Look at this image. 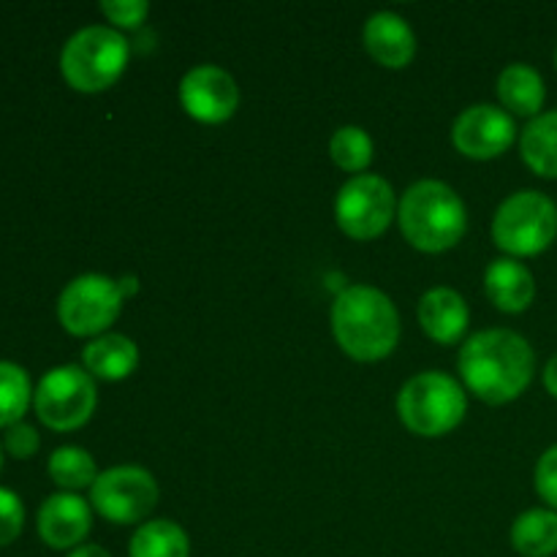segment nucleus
<instances>
[{
    "label": "nucleus",
    "instance_id": "nucleus-32",
    "mask_svg": "<svg viewBox=\"0 0 557 557\" xmlns=\"http://www.w3.org/2000/svg\"><path fill=\"white\" fill-rule=\"evenodd\" d=\"M555 65H557V49H555Z\"/></svg>",
    "mask_w": 557,
    "mask_h": 557
},
{
    "label": "nucleus",
    "instance_id": "nucleus-12",
    "mask_svg": "<svg viewBox=\"0 0 557 557\" xmlns=\"http://www.w3.org/2000/svg\"><path fill=\"white\" fill-rule=\"evenodd\" d=\"M180 103L199 123H223L239 107V87L221 65H196L180 82Z\"/></svg>",
    "mask_w": 557,
    "mask_h": 557
},
{
    "label": "nucleus",
    "instance_id": "nucleus-30",
    "mask_svg": "<svg viewBox=\"0 0 557 557\" xmlns=\"http://www.w3.org/2000/svg\"><path fill=\"white\" fill-rule=\"evenodd\" d=\"M69 557H112V555H109L103 547H98V544H82V547H76Z\"/></svg>",
    "mask_w": 557,
    "mask_h": 557
},
{
    "label": "nucleus",
    "instance_id": "nucleus-11",
    "mask_svg": "<svg viewBox=\"0 0 557 557\" xmlns=\"http://www.w3.org/2000/svg\"><path fill=\"white\" fill-rule=\"evenodd\" d=\"M515 117L493 103H473V107L462 109L460 117L451 125V141L457 150L476 161L504 156L515 145Z\"/></svg>",
    "mask_w": 557,
    "mask_h": 557
},
{
    "label": "nucleus",
    "instance_id": "nucleus-26",
    "mask_svg": "<svg viewBox=\"0 0 557 557\" xmlns=\"http://www.w3.org/2000/svg\"><path fill=\"white\" fill-rule=\"evenodd\" d=\"M536 493L544 504L557 511V444L549 446L536 462Z\"/></svg>",
    "mask_w": 557,
    "mask_h": 557
},
{
    "label": "nucleus",
    "instance_id": "nucleus-17",
    "mask_svg": "<svg viewBox=\"0 0 557 557\" xmlns=\"http://www.w3.org/2000/svg\"><path fill=\"white\" fill-rule=\"evenodd\" d=\"M82 362H85L87 373L96 375V379L123 381L139 364V348L131 337L107 332V335L87 343L85 351H82Z\"/></svg>",
    "mask_w": 557,
    "mask_h": 557
},
{
    "label": "nucleus",
    "instance_id": "nucleus-2",
    "mask_svg": "<svg viewBox=\"0 0 557 557\" xmlns=\"http://www.w3.org/2000/svg\"><path fill=\"white\" fill-rule=\"evenodd\" d=\"M332 332L343 351L357 362H379L400 341V315L395 302L373 286H348L332 305Z\"/></svg>",
    "mask_w": 557,
    "mask_h": 557
},
{
    "label": "nucleus",
    "instance_id": "nucleus-5",
    "mask_svg": "<svg viewBox=\"0 0 557 557\" xmlns=\"http://www.w3.org/2000/svg\"><path fill=\"white\" fill-rule=\"evenodd\" d=\"M468 411V397L451 375L428 370L403 384L397 413L413 435L438 438L451 433Z\"/></svg>",
    "mask_w": 557,
    "mask_h": 557
},
{
    "label": "nucleus",
    "instance_id": "nucleus-28",
    "mask_svg": "<svg viewBox=\"0 0 557 557\" xmlns=\"http://www.w3.org/2000/svg\"><path fill=\"white\" fill-rule=\"evenodd\" d=\"M5 449H9L11 457L16 460H27L38 451V433L33 424L16 422L11 424L9 433H5Z\"/></svg>",
    "mask_w": 557,
    "mask_h": 557
},
{
    "label": "nucleus",
    "instance_id": "nucleus-25",
    "mask_svg": "<svg viewBox=\"0 0 557 557\" xmlns=\"http://www.w3.org/2000/svg\"><path fill=\"white\" fill-rule=\"evenodd\" d=\"M25 525V506L20 495L9 487H0V547L14 542Z\"/></svg>",
    "mask_w": 557,
    "mask_h": 557
},
{
    "label": "nucleus",
    "instance_id": "nucleus-15",
    "mask_svg": "<svg viewBox=\"0 0 557 557\" xmlns=\"http://www.w3.org/2000/svg\"><path fill=\"white\" fill-rule=\"evenodd\" d=\"M468 321H471L468 305L462 294H457L455 288H430L419 299V324H422L424 335L444 343V346H451V343H457L466 335Z\"/></svg>",
    "mask_w": 557,
    "mask_h": 557
},
{
    "label": "nucleus",
    "instance_id": "nucleus-29",
    "mask_svg": "<svg viewBox=\"0 0 557 557\" xmlns=\"http://www.w3.org/2000/svg\"><path fill=\"white\" fill-rule=\"evenodd\" d=\"M544 386H547L549 395L557 397V354L549 359L547 368H544Z\"/></svg>",
    "mask_w": 557,
    "mask_h": 557
},
{
    "label": "nucleus",
    "instance_id": "nucleus-1",
    "mask_svg": "<svg viewBox=\"0 0 557 557\" xmlns=\"http://www.w3.org/2000/svg\"><path fill=\"white\" fill-rule=\"evenodd\" d=\"M457 368L479 400L504 406L517 400L531 386L536 357L531 343L520 332L484 330L468 337Z\"/></svg>",
    "mask_w": 557,
    "mask_h": 557
},
{
    "label": "nucleus",
    "instance_id": "nucleus-20",
    "mask_svg": "<svg viewBox=\"0 0 557 557\" xmlns=\"http://www.w3.org/2000/svg\"><path fill=\"white\" fill-rule=\"evenodd\" d=\"M511 547L522 557L557 555V511L531 509L511 525Z\"/></svg>",
    "mask_w": 557,
    "mask_h": 557
},
{
    "label": "nucleus",
    "instance_id": "nucleus-4",
    "mask_svg": "<svg viewBox=\"0 0 557 557\" xmlns=\"http://www.w3.org/2000/svg\"><path fill=\"white\" fill-rule=\"evenodd\" d=\"M128 65V41L120 30L90 25L76 30L60 52V71L79 92H101L120 79Z\"/></svg>",
    "mask_w": 557,
    "mask_h": 557
},
{
    "label": "nucleus",
    "instance_id": "nucleus-8",
    "mask_svg": "<svg viewBox=\"0 0 557 557\" xmlns=\"http://www.w3.org/2000/svg\"><path fill=\"white\" fill-rule=\"evenodd\" d=\"M123 286L98 272L74 277L60 292L58 319L65 332L76 337H101L117 321L123 308Z\"/></svg>",
    "mask_w": 557,
    "mask_h": 557
},
{
    "label": "nucleus",
    "instance_id": "nucleus-14",
    "mask_svg": "<svg viewBox=\"0 0 557 557\" xmlns=\"http://www.w3.org/2000/svg\"><path fill=\"white\" fill-rule=\"evenodd\" d=\"M364 49L386 69H403L417 54V36L411 25L395 11H379L364 22Z\"/></svg>",
    "mask_w": 557,
    "mask_h": 557
},
{
    "label": "nucleus",
    "instance_id": "nucleus-6",
    "mask_svg": "<svg viewBox=\"0 0 557 557\" xmlns=\"http://www.w3.org/2000/svg\"><path fill=\"white\" fill-rule=\"evenodd\" d=\"M557 237V207L542 190H517L493 218V239L511 259L539 256Z\"/></svg>",
    "mask_w": 557,
    "mask_h": 557
},
{
    "label": "nucleus",
    "instance_id": "nucleus-22",
    "mask_svg": "<svg viewBox=\"0 0 557 557\" xmlns=\"http://www.w3.org/2000/svg\"><path fill=\"white\" fill-rule=\"evenodd\" d=\"M49 476L63 493H76V490L92 487L98 479L96 460L90 451L79 449V446H60L49 457Z\"/></svg>",
    "mask_w": 557,
    "mask_h": 557
},
{
    "label": "nucleus",
    "instance_id": "nucleus-9",
    "mask_svg": "<svg viewBox=\"0 0 557 557\" xmlns=\"http://www.w3.org/2000/svg\"><path fill=\"white\" fill-rule=\"evenodd\" d=\"M90 500L101 517L114 525H136L158 504V482L139 466H117L98 473Z\"/></svg>",
    "mask_w": 557,
    "mask_h": 557
},
{
    "label": "nucleus",
    "instance_id": "nucleus-31",
    "mask_svg": "<svg viewBox=\"0 0 557 557\" xmlns=\"http://www.w3.org/2000/svg\"><path fill=\"white\" fill-rule=\"evenodd\" d=\"M0 466H3V449H0Z\"/></svg>",
    "mask_w": 557,
    "mask_h": 557
},
{
    "label": "nucleus",
    "instance_id": "nucleus-23",
    "mask_svg": "<svg viewBox=\"0 0 557 557\" xmlns=\"http://www.w3.org/2000/svg\"><path fill=\"white\" fill-rule=\"evenodd\" d=\"M30 379L25 368L9 359H0V428L22 422V413L30 406Z\"/></svg>",
    "mask_w": 557,
    "mask_h": 557
},
{
    "label": "nucleus",
    "instance_id": "nucleus-27",
    "mask_svg": "<svg viewBox=\"0 0 557 557\" xmlns=\"http://www.w3.org/2000/svg\"><path fill=\"white\" fill-rule=\"evenodd\" d=\"M101 11L117 27H139L145 22L150 5L145 0H103Z\"/></svg>",
    "mask_w": 557,
    "mask_h": 557
},
{
    "label": "nucleus",
    "instance_id": "nucleus-7",
    "mask_svg": "<svg viewBox=\"0 0 557 557\" xmlns=\"http://www.w3.org/2000/svg\"><path fill=\"white\" fill-rule=\"evenodd\" d=\"M96 381L85 368H76V364L52 368L33 389L38 419L58 433L82 428L96 411Z\"/></svg>",
    "mask_w": 557,
    "mask_h": 557
},
{
    "label": "nucleus",
    "instance_id": "nucleus-16",
    "mask_svg": "<svg viewBox=\"0 0 557 557\" xmlns=\"http://www.w3.org/2000/svg\"><path fill=\"white\" fill-rule=\"evenodd\" d=\"M484 292L490 302L504 313H522L531 308L536 297V281L520 259L504 256V259H495L484 272Z\"/></svg>",
    "mask_w": 557,
    "mask_h": 557
},
{
    "label": "nucleus",
    "instance_id": "nucleus-10",
    "mask_svg": "<svg viewBox=\"0 0 557 557\" xmlns=\"http://www.w3.org/2000/svg\"><path fill=\"white\" fill-rule=\"evenodd\" d=\"M395 190L379 174H357L337 190V226L354 239H375L395 218Z\"/></svg>",
    "mask_w": 557,
    "mask_h": 557
},
{
    "label": "nucleus",
    "instance_id": "nucleus-19",
    "mask_svg": "<svg viewBox=\"0 0 557 557\" xmlns=\"http://www.w3.org/2000/svg\"><path fill=\"white\" fill-rule=\"evenodd\" d=\"M520 152L539 177L557 180V109L542 112L522 128Z\"/></svg>",
    "mask_w": 557,
    "mask_h": 557
},
{
    "label": "nucleus",
    "instance_id": "nucleus-24",
    "mask_svg": "<svg viewBox=\"0 0 557 557\" xmlns=\"http://www.w3.org/2000/svg\"><path fill=\"white\" fill-rule=\"evenodd\" d=\"M330 156L346 172H362L373 161V139L359 125H343L332 134Z\"/></svg>",
    "mask_w": 557,
    "mask_h": 557
},
{
    "label": "nucleus",
    "instance_id": "nucleus-21",
    "mask_svg": "<svg viewBox=\"0 0 557 557\" xmlns=\"http://www.w3.org/2000/svg\"><path fill=\"white\" fill-rule=\"evenodd\" d=\"M131 557H190L188 533L172 520H150L136 528Z\"/></svg>",
    "mask_w": 557,
    "mask_h": 557
},
{
    "label": "nucleus",
    "instance_id": "nucleus-3",
    "mask_svg": "<svg viewBox=\"0 0 557 557\" xmlns=\"http://www.w3.org/2000/svg\"><path fill=\"white\" fill-rule=\"evenodd\" d=\"M403 237L424 253H444L455 248L468 228L466 205L441 180H419L403 194L397 207Z\"/></svg>",
    "mask_w": 557,
    "mask_h": 557
},
{
    "label": "nucleus",
    "instance_id": "nucleus-13",
    "mask_svg": "<svg viewBox=\"0 0 557 557\" xmlns=\"http://www.w3.org/2000/svg\"><path fill=\"white\" fill-rule=\"evenodd\" d=\"M92 528V511L76 493H54L38 509V536L52 549L82 547Z\"/></svg>",
    "mask_w": 557,
    "mask_h": 557
},
{
    "label": "nucleus",
    "instance_id": "nucleus-18",
    "mask_svg": "<svg viewBox=\"0 0 557 557\" xmlns=\"http://www.w3.org/2000/svg\"><path fill=\"white\" fill-rule=\"evenodd\" d=\"M498 98L511 114L520 117H539L547 98L542 74L528 63H511L498 76Z\"/></svg>",
    "mask_w": 557,
    "mask_h": 557
}]
</instances>
